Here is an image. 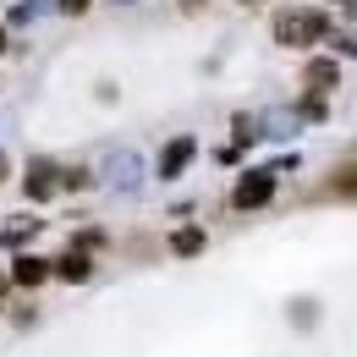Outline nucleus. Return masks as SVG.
<instances>
[{"label": "nucleus", "mask_w": 357, "mask_h": 357, "mask_svg": "<svg viewBox=\"0 0 357 357\" xmlns=\"http://www.w3.org/2000/svg\"><path fill=\"white\" fill-rule=\"evenodd\" d=\"M324 33H330L324 11H280L275 17V45H286V50L308 45V39H324Z\"/></svg>", "instance_id": "nucleus-1"}, {"label": "nucleus", "mask_w": 357, "mask_h": 357, "mask_svg": "<svg viewBox=\"0 0 357 357\" xmlns=\"http://www.w3.org/2000/svg\"><path fill=\"white\" fill-rule=\"evenodd\" d=\"M269 198H275V176L269 171H253V176H242L231 187V209H259Z\"/></svg>", "instance_id": "nucleus-2"}, {"label": "nucleus", "mask_w": 357, "mask_h": 357, "mask_svg": "<svg viewBox=\"0 0 357 357\" xmlns=\"http://www.w3.org/2000/svg\"><path fill=\"white\" fill-rule=\"evenodd\" d=\"M50 275H61L66 286H83V280L93 275V259L83 253V248H72V253H61V259L50 264Z\"/></svg>", "instance_id": "nucleus-3"}, {"label": "nucleus", "mask_w": 357, "mask_h": 357, "mask_svg": "<svg viewBox=\"0 0 357 357\" xmlns=\"http://www.w3.org/2000/svg\"><path fill=\"white\" fill-rule=\"evenodd\" d=\"M192 154H198V143H192V137H176V143H171V149L160 154V176H165V181H171V176H181Z\"/></svg>", "instance_id": "nucleus-4"}, {"label": "nucleus", "mask_w": 357, "mask_h": 357, "mask_svg": "<svg viewBox=\"0 0 357 357\" xmlns=\"http://www.w3.org/2000/svg\"><path fill=\"white\" fill-rule=\"evenodd\" d=\"M11 280H17V286H45V280H50V259H33V253H22V259L11 264Z\"/></svg>", "instance_id": "nucleus-5"}, {"label": "nucleus", "mask_w": 357, "mask_h": 357, "mask_svg": "<svg viewBox=\"0 0 357 357\" xmlns=\"http://www.w3.org/2000/svg\"><path fill=\"white\" fill-rule=\"evenodd\" d=\"M22 187H28V198H39V204H45V198H55V192H61V181H55V171H50V165H33V171H28V181H22Z\"/></svg>", "instance_id": "nucleus-6"}, {"label": "nucleus", "mask_w": 357, "mask_h": 357, "mask_svg": "<svg viewBox=\"0 0 357 357\" xmlns=\"http://www.w3.org/2000/svg\"><path fill=\"white\" fill-rule=\"evenodd\" d=\"M171 253H176V259H192V253H204V231H198V225H181L176 236H171Z\"/></svg>", "instance_id": "nucleus-7"}, {"label": "nucleus", "mask_w": 357, "mask_h": 357, "mask_svg": "<svg viewBox=\"0 0 357 357\" xmlns=\"http://www.w3.org/2000/svg\"><path fill=\"white\" fill-rule=\"evenodd\" d=\"M324 192H330V198H357V165H341V171H335V181H330Z\"/></svg>", "instance_id": "nucleus-8"}, {"label": "nucleus", "mask_w": 357, "mask_h": 357, "mask_svg": "<svg viewBox=\"0 0 357 357\" xmlns=\"http://www.w3.org/2000/svg\"><path fill=\"white\" fill-rule=\"evenodd\" d=\"M335 77H341V66H335V61H308V83H313V89H330Z\"/></svg>", "instance_id": "nucleus-9"}, {"label": "nucleus", "mask_w": 357, "mask_h": 357, "mask_svg": "<svg viewBox=\"0 0 357 357\" xmlns=\"http://www.w3.org/2000/svg\"><path fill=\"white\" fill-rule=\"evenodd\" d=\"M61 6H66L72 17H77V11H89V0H61Z\"/></svg>", "instance_id": "nucleus-10"}, {"label": "nucleus", "mask_w": 357, "mask_h": 357, "mask_svg": "<svg viewBox=\"0 0 357 357\" xmlns=\"http://www.w3.org/2000/svg\"><path fill=\"white\" fill-rule=\"evenodd\" d=\"M181 11H204V0H181Z\"/></svg>", "instance_id": "nucleus-11"}, {"label": "nucleus", "mask_w": 357, "mask_h": 357, "mask_svg": "<svg viewBox=\"0 0 357 357\" xmlns=\"http://www.w3.org/2000/svg\"><path fill=\"white\" fill-rule=\"evenodd\" d=\"M0 50H6V22H0Z\"/></svg>", "instance_id": "nucleus-12"}, {"label": "nucleus", "mask_w": 357, "mask_h": 357, "mask_svg": "<svg viewBox=\"0 0 357 357\" xmlns=\"http://www.w3.org/2000/svg\"><path fill=\"white\" fill-rule=\"evenodd\" d=\"M242 6H264V0H242Z\"/></svg>", "instance_id": "nucleus-13"}, {"label": "nucleus", "mask_w": 357, "mask_h": 357, "mask_svg": "<svg viewBox=\"0 0 357 357\" xmlns=\"http://www.w3.org/2000/svg\"><path fill=\"white\" fill-rule=\"evenodd\" d=\"M0 176H6V160H0Z\"/></svg>", "instance_id": "nucleus-14"}]
</instances>
